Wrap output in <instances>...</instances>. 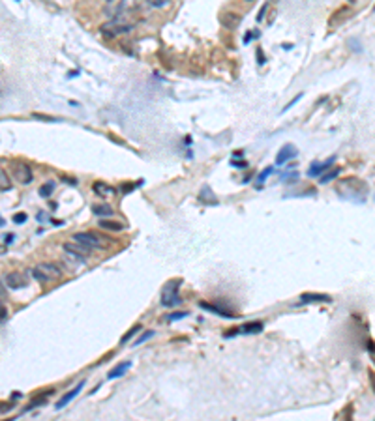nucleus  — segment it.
I'll return each instance as SVG.
<instances>
[{"label":"nucleus","instance_id":"f257e3e1","mask_svg":"<svg viewBox=\"0 0 375 421\" xmlns=\"http://www.w3.org/2000/svg\"><path fill=\"white\" fill-rule=\"evenodd\" d=\"M336 191L342 199L357 202V204H364L368 200V195H370L368 185L359 178H345V180H342L338 184Z\"/></svg>","mask_w":375,"mask_h":421},{"label":"nucleus","instance_id":"f03ea898","mask_svg":"<svg viewBox=\"0 0 375 421\" xmlns=\"http://www.w3.org/2000/svg\"><path fill=\"white\" fill-rule=\"evenodd\" d=\"M62 276V270L56 266L55 262H39L38 266L32 268V277L38 281V283H53V281H58Z\"/></svg>","mask_w":375,"mask_h":421},{"label":"nucleus","instance_id":"7ed1b4c3","mask_svg":"<svg viewBox=\"0 0 375 421\" xmlns=\"http://www.w3.org/2000/svg\"><path fill=\"white\" fill-rule=\"evenodd\" d=\"M71 240L81 245H85L86 249H90V251L92 249H109L111 245H113V242H111L109 238L100 236L96 232H77V234L71 236Z\"/></svg>","mask_w":375,"mask_h":421},{"label":"nucleus","instance_id":"20e7f679","mask_svg":"<svg viewBox=\"0 0 375 421\" xmlns=\"http://www.w3.org/2000/svg\"><path fill=\"white\" fill-rule=\"evenodd\" d=\"M179 290H180V279L165 283L164 288H162V305L164 307L180 305V303H182V298H180Z\"/></svg>","mask_w":375,"mask_h":421},{"label":"nucleus","instance_id":"39448f33","mask_svg":"<svg viewBox=\"0 0 375 421\" xmlns=\"http://www.w3.org/2000/svg\"><path fill=\"white\" fill-rule=\"evenodd\" d=\"M64 251L68 253V259H71V261L75 262H85V259L90 255V249H86L85 245L77 244V242H68V244H64Z\"/></svg>","mask_w":375,"mask_h":421},{"label":"nucleus","instance_id":"423d86ee","mask_svg":"<svg viewBox=\"0 0 375 421\" xmlns=\"http://www.w3.org/2000/svg\"><path fill=\"white\" fill-rule=\"evenodd\" d=\"M11 172H13V178H15L19 184L28 185L34 180V174H32V168L26 165V163H13L11 167Z\"/></svg>","mask_w":375,"mask_h":421},{"label":"nucleus","instance_id":"0eeeda50","mask_svg":"<svg viewBox=\"0 0 375 421\" xmlns=\"http://www.w3.org/2000/svg\"><path fill=\"white\" fill-rule=\"evenodd\" d=\"M6 284L11 290H19V288H24L28 284V279H26L23 272H11V274L6 276Z\"/></svg>","mask_w":375,"mask_h":421},{"label":"nucleus","instance_id":"6e6552de","mask_svg":"<svg viewBox=\"0 0 375 421\" xmlns=\"http://www.w3.org/2000/svg\"><path fill=\"white\" fill-rule=\"evenodd\" d=\"M332 298L328 294H319V292H304L300 296V303H330Z\"/></svg>","mask_w":375,"mask_h":421},{"label":"nucleus","instance_id":"1a4fd4ad","mask_svg":"<svg viewBox=\"0 0 375 421\" xmlns=\"http://www.w3.org/2000/svg\"><path fill=\"white\" fill-rule=\"evenodd\" d=\"M83 388H85V380H81V382H79L77 386L73 388V390H70V391H68V393H66V395H62V397L58 399V403H56V405H55L56 410H62V408H64V406H66V405H68V403H71L73 399L77 397V395H79V391L83 390Z\"/></svg>","mask_w":375,"mask_h":421},{"label":"nucleus","instance_id":"9d476101","mask_svg":"<svg viewBox=\"0 0 375 421\" xmlns=\"http://www.w3.org/2000/svg\"><path fill=\"white\" fill-rule=\"evenodd\" d=\"M297 148L293 144H285V146H281V150L278 152V155H276V165L280 167V165H285L289 159H293L295 155H297Z\"/></svg>","mask_w":375,"mask_h":421},{"label":"nucleus","instance_id":"9b49d317","mask_svg":"<svg viewBox=\"0 0 375 421\" xmlns=\"http://www.w3.org/2000/svg\"><path fill=\"white\" fill-rule=\"evenodd\" d=\"M199 307H201V309H204V311H210V313H214V314H219V316H225V318H236V316H238L236 313L229 311V309H225V307L212 305V303H206V301H201V303H199Z\"/></svg>","mask_w":375,"mask_h":421},{"label":"nucleus","instance_id":"f8f14e48","mask_svg":"<svg viewBox=\"0 0 375 421\" xmlns=\"http://www.w3.org/2000/svg\"><path fill=\"white\" fill-rule=\"evenodd\" d=\"M102 30L105 32V34L117 36V34H122V32H130L132 30V26H130V24H124V23H118V21H111V23L103 24Z\"/></svg>","mask_w":375,"mask_h":421},{"label":"nucleus","instance_id":"ddd939ff","mask_svg":"<svg viewBox=\"0 0 375 421\" xmlns=\"http://www.w3.org/2000/svg\"><path fill=\"white\" fill-rule=\"evenodd\" d=\"M92 189L98 197H103V199H107V197H115V195H117V189H115V187H111V185H107L105 182H94Z\"/></svg>","mask_w":375,"mask_h":421},{"label":"nucleus","instance_id":"4468645a","mask_svg":"<svg viewBox=\"0 0 375 421\" xmlns=\"http://www.w3.org/2000/svg\"><path fill=\"white\" fill-rule=\"evenodd\" d=\"M199 200H201L203 204H208V206H216V204H218V197L214 195V191H212L208 185H204L203 189H201V193H199Z\"/></svg>","mask_w":375,"mask_h":421},{"label":"nucleus","instance_id":"2eb2a0df","mask_svg":"<svg viewBox=\"0 0 375 421\" xmlns=\"http://www.w3.org/2000/svg\"><path fill=\"white\" fill-rule=\"evenodd\" d=\"M263 328H265V324L261 320H253V322H246L242 328H236L238 329V333H261L263 331Z\"/></svg>","mask_w":375,"mask_h":421},{"label":"nucleus","instance_id":"dca6fc26","mask_svg":"<svg viewBox=\"0 0 375 421\" xmlns=\"http://www.w3.org/2000/svg\"><path fill=\"white\" fill-rule=\"evenodd\" d=\"M130 367H132V361H122V363H118L115 369H111V373L107 375V378H109V380L120 378V376H124L126 373L130 371Z\"/></svg>","mask_w":375,"mask_h":421},{"label":"nucleus","instance_id":"f3484780","mask_svg":"<svg viewBox=\"0 0 375 421\" xmlns=\"http://www.w3.org/2000/svg\"><path fill=\"white\" fill-rule=\"evenodd\" d=\"M332 163H334V157H330V159L325 161V163H313L312 167H310V170H308V176H319V174H323L325 170L330 168Z\"/></svg>","mask_w":375,"mask_h":421},{"label":"nucleus","instance_id":"a211bd4d","mask_svg":"<svg viewBox=\"0 0 375 421\" xmlns=\"http://www.w3.org/2000/svg\"><path fill=\"white\" fill-rule=\"evenodd\" d=\"M219 23L223 24V26H227V28H234V26L240 24V15H236V13H221L219 15Z\"/></svg>","mask_w":375,"mask_h":421},{"label":"nucleus","instance_id":"6ab92c4d","mask_svg":"<svg viewBox=\"0 0 375 421\" xmlns=\"http://www.w3.org/2000/svg\"><path fill=\"white\" fill-rule=\"evenodd\" d=\"M92 212L98 217H109V215H113V208L109 204H94Z\"/></svg>","mask_w":375,"mask_h":421},{"label":"nucleus","instance_id":"aec40b11","mask_svg":"<svg viewBox=\"0 0 375 421\" xmlns=\"http://www.w3.org/2000/svg\"><path fill=\"white\" fill-rule=\"evenodd\" d=\"M100 227H102L103 230H113V232H120V230H124V225H122V223L107 221V219H102V221H100Z\"/></svg>","mask_w":375,"mask_h":421},{"label":"nucleus","instance_id":"412c9836","mask_svg":"<svg viewBox=\"0 0 375 421\" xmlns=\"http://www.w3.org/2000/svg\"><path fill=\"white\" fill-rule=\"evenodd\" d=\"M338 176H340V168H332V170H327V172H323V174L319 176V184H328V182L336 180Z\"/></svg>","mask_w":375,"mask_h":421},{"label":"nucleus","instance_id":"4be33fe9","mask_svg":"<svg viewBox=\"0 0 375 421\" xmlns=\"http://www.w3.org/2000/svg\"><path fill=\"white\" fill-rule=\"evenodd\" d=\"M11 189V178L4 168H0V191H9Z\"/></svg>","mask_w":375,"mask_h":421},{"label":"nucleus","instance_id":"5701e85b","mask_svg":"<svg viewBox=\"0 0 375 421\" xmlns=\"http://www.w3.org/2000/svg\"><path fill=\"white\" fill-rule=\"evenodd\" d=\"M141 329H143V326H141V324H137V326H133V328L130 329V331H128V333H124V335L120 337V345H126V343H128V341H132V339H133V335H135V333H139Z\"/></svg>","mask_w":375,"mask_h":421},{"label":"nucleus","instance_id":"b1692460","mask_svg":"<svg viewBox=\"0 0 375 421\" xmlns=\"http://www.w3.org/2000/svg\"><path fill=\"white\" fill-rule=\"evenodd\" d=\"M53 191H55V184H53V182H47V184H43L41 187H39V195H41L43 199L51 197V195H53Z\"/></svg>","mask_w":375,"mask_h":421},{"label":"nucleus","instance_id":"393cba45","mask_svg":"<svg viewBox=\"0 0 375 421\" xmlns=\"http://www.w3.org/2000/svg\"><path fill=\"white\" fill-rule=\"evenodd\" d=\"M154 335H156V331H152V329L145 331V333H143V335H141L139 339H137V341L133 343V346H139V345H143V343H147V341H149V339H152Z\"/></svg>","mask_w":375,"mask_h":421},{"label":"nucleus","instance_id":"a878e982","mask_svg":"<svg viewBox=\"0 0 375 421\" xmlns=\"http://www.w3.org/2000/svg\"><path fill=\"white\" fill-rule=\"evenodd\" d=\"M188 314H189V313H186V311H180V313L169 314V316H167V320H171V322H175V320H180V318H186Z\"/></svg>","mask_w":375,"mask_h":421},{"label":"nucleus","instance_id":"bb28decb","mask_svg":"<svg viewBox=\"0 0 375 421\" xmlns=\"http://www.w3.org/2000/svg\"><path fill=\"white\" fill-rule=\"evenodd\" d=\"M152 8H164L165 4H169V0H147Z\"/></svg>","mask_w":375,"mask_h":421},{"label":"nucleus","instance_id":"cd10ccee","mask_svg":"<svg viewBox=\"0 0 375 421\" xmlns=\"http://www.w3.org/2000/svg\"><path fill=\"white\" fill-rule=\"evenodd\" d=\"M272 172H274V168H272V167L265 168V170H263V172H261V174H259V182H265L266 178L270 176V174H272Z\"/></svg>","mask_w":375,"mask_h":421},{"label":"nucleus","instance_id":"c85d7f7f","mask_svg":"<svg viewBox=\"0 0 375 421\" xmlns=\"http://www.w3.org/2000/svg\"><path fill=\"white\" fill-rule=\"evenodd\" d=\"M26 219H28V215L23 214V212H21V214H15V215H13V223H17V225H21V223H24V221H26Z\"/></svg>","mask_w":375,"mask_h":421},{"label":"nucleus","instance_id":"c756f323","mask_svg":"<svg viewBox=\"0 0 375 421\" xmlns=\"http://www.w3.org/2000/svg\"><path fill=\"white\" fill-rule=\"evenodd\" d=\"M11 408H13V403H0V414L9 412Z\"/></svg>","mask_w":375,"mask_h":421},{"label":"nucleus","instance_id":"7c9ffc66","mask_svg":"<svg viewBox=\"0 0 375 421\" xmlns=\"http://www.w3.org/2000/svg\"><path fill=\"white\" fill-rule=\"evenodd\" d=\"M8 316V311H6V307H4V303L0 301V320H4Z\"/></svg>","mask_w":375,"mask_h":421},{"label":"nucleus","instance_id":"2f4dec72","mask_svg":"<svg viewBox=\"0 0 375 421\" xmlns=\"http://www.w3.org/2000/svg\"><path fill=\"white\" fill-rule=\"evenodd\" d=\"M300 98H302V94H298V96H297V98H295V100L289 101V105H285V109H283V113H285V111H289V109L293 107V105H295V103H297V101L300 100Z\"/></svg>","mask_w":375,"mask_h":421},{"label":"nucleus","instance_id":"473e14b6","mask_svg":"<svg viewBox=\"0 0 375 421\" xmlns=\"http://www.w3.org/2000/svg\"><path fill=\"white\" fill-rule=\"evenodd\" d=\"M13 238H15V234H6V236H4V242H6V244H11Z\"/></svg>","mask_w":375,"mask_h":421},{"label":"nucleus","instance_id":"72a5a7b5","mask_svg":"<svg viewBox=\"0 0 375 421\" xmlns=\"http://www.w3.org/2000/svg\"><path fill=\"white\" fill-rule=\"evenodd\" d=\"M6 253H8V247H6V245H2V244H0V257H2V255H6Z\"/></svg>","mask_w":375,"mask_h":421},{"label":"nucleus","instance_id":"f704fd0d","mask_svg":"<svg viewBox=\"0 0 375 421\" xmlns=\"http://www.w3.org/2000/svg\"><path fill=\"white\" fill-rule=\"evenodd\" d=\"M233 165L234 167H246V163H244V161H233Z\"/></svg>","mask_w":375,"mask_h":421},{"label":"nucleus","instance_id":"c9c22d12","mask_svg":"<svg viewBox=\"0 0 375 421\" xmlns=\"http://www.w3.org/2000/svg\"><path fill=\"white\" fill-rule=\"evenodd\" d=\"M4 225H6V221H4V217L0 215V227H4Z\"/></svg>","mask_w":375,"mask_h":421},{"label":"nucleus","instance_id":"e433bc0d","mask_svg":"<svg viewBox=\"0 0 375 421\" xmlns=\"http://www.w3.org/2000/svg\"><path fill=\"white\" fill-rule=\"evenodd\" d=\"M248 2H253V0H248Z\"/></svg>","mask_w":375,"mask_h":421}]
</instances>
